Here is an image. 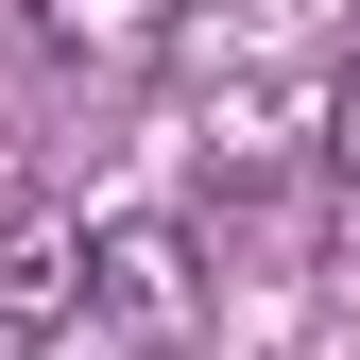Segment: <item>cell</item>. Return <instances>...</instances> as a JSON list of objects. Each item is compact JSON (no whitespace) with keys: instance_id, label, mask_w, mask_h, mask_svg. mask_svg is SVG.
<instances>
[{"instance_id":"cell-4","label":"cell","mask_w":360,"mask_h":360,"mask_svg":"<svg viewBox=\"0 0 360 360\" xmlns=\"http://www.w3.org/2000/svg\"><path fill=\"white\" fill-rule=\"evenodd\" d=\"M326 155H343V189H360V69H343V103H326Z\"/></svg>"},{"instance_id":"cell-2","label":"cell","mask_w":360,"mask_h":360,"mask_svg":"<svg viewBox=\"0 0 360 360\" xmlns=\"http://www.w3.org/2000/svg\"><path fill=\"white\" fill-rule=\"evenodd\" d=\"M86 309V223L69 206H0V343H52Z\"/></svg>"},{"instance_id":"cell-1","label":"cell","mask_w":360,"mask_h":360,"mask_svg":"<svg viewBox=\"0 0 360 360\" xmlns=\"http://www.w3.org/2000/svg\"><path fill=\"white\" fill-rule=\"evenodd\" d=\"M86 309H103L120 343H189V326H206V257H189V223H155V206L86 223Z\"/></svg>"},{"instance_id":"cell-3","label":"cell","mask_w":360,"mask_h":360,"mask_svg":"<svg viewBox=\"0 0 360 360\" xmlns=\"http://www.w3.org/2000/svg\"><path fill=\"white\" fill-rule=\"evenodd\" d=\"M34 18V52H86V69H138L155 34H172V0H18Z\"/></svg>"}]
</instances>
